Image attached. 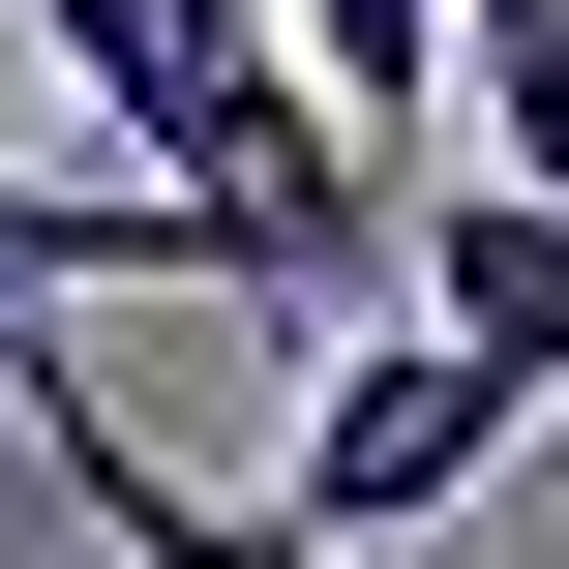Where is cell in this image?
I'll use <instances>...</instances> for the list:
<instances>
[{
	"label": "cell",
	"mask_w": 569,
	"mask_h": 569,
	"mask_svg": "<svg viewBox=\"0 0 569 569\" xmlns=\"http://www.w3.org/2000/svg\"><path fill=\"white\" fill-rule=\"evenodd\" d=\"M510 450H540V390H510V360H450V330H390V360H330V390H300L270 540H300V569H360V540H420V510H480Z\"/></svg>",
	"instance_id": "1"
},
{
	"label": "cell",
	"mask_w": 569,
	"mask_h": 569,
	"mask_svg": "<svg viewBox=\"0 0 569 569\" xmlns=\"http://www.w3.org/2000/svg\"><path fill=\"white\" fill-rule=\"evenodd\" d=\"M420 330H450V360H510V390L569 420V210L450 180V210H420Z\"/></svg>",
	"instance_id": "2"
},
{
	"label": "cell",
	"mask_w": 569,
	"mask_h": 569,
	"mask_svg": "<svg viewBox=\"0 0 569 569\" xmlns=\"http://www.w3.org/2000/svg\"><path fill=\"white\" fill-rule=\"evenodd\" d=\"M450 120L510 210H569V0H450Z\"/></svg>",
	"instance_id": "3"
},
{
	"label": "cell",
	"mask_w": 569,
	"mask_h": 569,
	"mask_svg": "<svg viewBox=\"0 0 569 569\" xmlns=\"http://www.w3.org/2000/svg\"><path fill=\"white\" fill-rule=\"evenodd\" d=\"M270 30H300V90H330L360 150H390V120H450V0H270Z\"/></svg>",
	"instance_id": "4"
},
{
	"label": "cell",
	"mask_w": 569,
	"mask_h": 569,
	"mask_svg": "<svg viewBox=\"0 0 569 569\" xmlns=\"http://www.w3.org/2000/svg\"><path fill=\"white\" fill-rule=\"evenodd\" d=\"M30 60H60V90L120 120V180H150V150H180V60H210V30H180V0H30Z\"/></svg>",
	"instance_id": "5"
},
{
	"label": "cell",
	"mask_w": 569,
	"mask_h": 569,
	"mask_svg": "<svg viewBox=\"0 0 569 569\" xmlns=\"http://www.w3.org/2000/svg\"><path fill=\"white\" fill-rule=\"evenodd\" d=\"M60 510H90V540H120V569H300V540H270V510H210V480H150V450H90Z\"/></svg>",
	"instance_id": "6"
}]
</instances>
